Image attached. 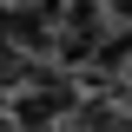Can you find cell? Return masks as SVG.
<instances>
[{
    "label": "cell",
    "mask_w": 132,
    "mask_h": 132,
    "mask_svg": "<svg viewBox=\"0 0 132 132\" xmlns=\"http://www.w3.org/2000/svg\"><path fill=\"white\" fill-rule=\"evenodd\" d=\"M0 132H7V93H0Z\"/></svg>",
    "instance_id": "6da1fadb"
},
{
    "label": "cell",
    "mask_w": 132,
    "mask_h": 132,
    "mask_svg": "<svg viewBox=\"0 0 132 132\" xmlns=\"http://www.w3.org/2000/svg\"><path fill=\"white\" fill-rule=\"evenodd\" d=\"M7 132H13V126H7Z\"/></svg>",
    "instance_id": "7a4b0ae2"
}]
</instances>
